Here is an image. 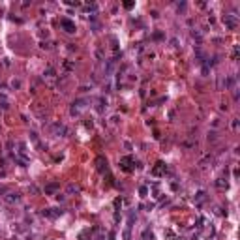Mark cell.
I'll use <instances>...</instances> for the list:
<instances>
[{"label":"cell","instance_id":"cell-18","mask_svg":"<svg viewBox=\"0 0 240 240\" xmlns=\"http://www.w3.org/2000/svg\"><path fill=\"white\" fill-rule=\"evenodd\" d=\"M143 238H145V240H152V233H148V231H145V235H143Z\"/></svg>","mask_w":240,"mask_h":240},{"label":"cell","instance_id":"cell-14","mask_svg":"<svg viewBox=\"0 0 240 240\" xmlns=\"http://www.w3.org/2000/svg\"><path fill=\"white\" fill-rule=\"evenodd\" d=\"M206 199V193L204 191H199L197 195H195V201H197V203H201V201H204Z\"/></svg>","mask_w":240,"mask_h":240},{"label":"cell","instance_id":"cell-3","mask_svg":"<svg viewBox=\"0 0 240 240\" xmlns=\"http://www.w3.org/2000/svg\"><path fill=\"white\" fill-rule=\"evenodd\" d=\"M223 23H225V26H227L229 30H235L236 25H238L236 15H225V17H223Z\"/></svg>","mask_w":240,"mask_h":240},{"label":"cell","instance_id":"cell-11","mask_svg":"<svg viewBox=\"0 0 240 240\" xmlns=\"http://www.w3.org/2000/svg\"><path fill=\"white\" fill-rule=\"evenodd\" d=\"M58 190V184L57 182H53V184H49V186H45V193H54Z\"/></svg>","mask_w":240,"mask_h":240},{"label":"cell","instance_id":"cell-15","mask_svg":"<svg viewBox=\"0 0 240 240\" xmlns=\"http://www.w3.org/2000/svg\"><path fill=\"white\" fill-rule=\"evenodd\" d=\"M19 154H21V156H25V154H26V146H25V143H19Z\"/></svg>","mask_w":240,"mask_h":240},{"label":"cell","instance_id":"cell-12","mask_svg":"<svg viewBox=\"0 0 240 240\" xmlns=\"http://www.w3.org/2000/svg\"><path fill=\"white\" fill-rule=\"evenodd\" d=\"M79 186L77 184H68V193H79Z\"/></svg>","mask_w":240,"mask_h":240},{"label":"cell","instance_id":"cell-19","mask_svg":"<svg viewBox=\"0 0 240 240\" xmlns=\"http://www.w3.org/2000/svg\"><path fill=\"white\" fill-rule=\"evenodd\" d=\"M223 81H225L223 77H220V79H218V88H223Z\"/></svg>","mask_w":240,"mask_h":240},{"label":"cell","instance_id":"cell-8","mask_svg":"<svg viewBox=\"0 0 240 240\" xmlns=\"http://www.w3.org/2000/svg\"><path fill=\"white\" fill-rule=\"evenodd\" d=\"M129 163H133V158H122L120 159V167H122L124 171H132V167H129Z\"/></svg>","mask_w":240,"mask_h":240},{"label":"cell","instance_id":"cell-7","mask_svg":"<svg viewBox=\"0 0 240 240\" xmlns=\"http://www.w3.org/2000/svg\"><path fill=\"white\" fill-rule=\"evenodd\" d=\"M60 214H62V210H54V208H45V210H41V216L51 218V220H54V218H58Z\"/></svg>","mask_w":240,"mask_h":240},{"label":"cell","instance_id":"cell-1","mask_svg":"<svg viewBox=\"0 0 240 240\" xmlns=\"http://www.w3.org/2000/svg\"><path fill=\"white\" fill-rule=\"evenodd\" d=\"M51 132L54 135H64V133H68V129L62 122H54V124H51Z\"/></svg>","mask_w":240,"mask_h":240},{"label":"cell","instance_id":"cell-16","mask_svg":"<svg viewBox=\"0 0 240 240\" xmlns=\"http://www.w3.org/2000/svg\"><path fill=\"white\" fill-rule=\"evenodd\" d=\"M12 88H13V90L21 88V81H19V79H13V81H12Z\"/></svg>","mask_w":240,"mask_h":240},{"label":"cell","instance_id":"cell-10","mask_svg":"<svg viewBox=\"0 0 240 240\" xmlns=\"http://www.w3.org/2000/svg\"><path fill=\"white\" fill-rule=\"evenodd\" d=\"M96 163H98V169H100V173H103V171H107V159L105 158H98L96 159Z\"/></svg>","mask_w":240,"mask_h":240},{"label":"cell","instance_id":"cell-5","mask_svg":"<svg viewBox=\"0 0 240 240\" xmlns=\"http://www.w3.org/2000/svg\"><path fill=\"white\" fill-rule=\"evenodd\" d=\"M165 171H167L165 163H163V161H158V163H156V167L152 169V174H154V177H161V174H165Z\"/></svg>","mask_w":240,"mask_h":240},{"label":"cell","instance_id":"cell-2","mask_svg":"<svg viewBox=\"0 0 240 240\" xmlns=\"http://www.w3.org/2000/svg\"><path fill=\"white\" fill-rule=\"evenodd\" d=\"M84 107H86V101H83V100H79V101H73V103H71V111H70V113H71L73 116H77V115L83 111Z\"/></svg>","mask_w":240,"mask_h":240},{"label":"cell","instance_id":"cell-4","mask_svg":"<svg viewBox=\"0 0 240 240\" xmlns=\"http://www.w3.org/2000/svg\"><path fill=\"white\" fill-rule=\"evenodd\" d=\"M60 26H62L64 30H66L68 34H73V32H75V23H71V21H70V19H66V17L60 19Z\"/></svg>","mask_w":240,"mask_h":240},{"label":"cell","instance_id":"cell-13","mask_svg":"<svg viewBox=\"0 0 240 240\" xmlns=\"http://www.w3.org/2000/svg\"><path fill=\"white\" fill-rule=\"evenodd\" d=\"M216 186H218V188H221V190H223V188H227L225 178H218V180H216Z\"/></svg>","mask_w":240,"mask_h":240},{"label":"cell","instance_id":"cell-6","mask_svg":"<svg viewBox=\"0 0 240 240\" xmlns=\"http://www.w3.org/2000/svg\"><path fill=\"white\" fill-rule=\"evenodd\" d=\"M19 199H21V195H19V193H13V191H8V193L4 195V201H6V203H9V204L19 203Z\"/></svg>","mask_w":240,"mask_h":240},{"label":"cell","instance_id":"cell-17","mask_svg":"<svg viewBox=\"0 0 240 240\" xmlns=\"http://www.w3.org/2000/svg\"><path fill=\"white\" fill-rule=\"evenodd\" d=\"M216 139H218V133L216 132H210L208 133V141H216Z\"/></svg>","mask_w":240,"mask_h":240},{"label":"cell","instance_id":"cell-9","mask_svg":"<svg viewBox=\"0 0 240 240\" xmlns=\"http://www.w3.org/2000/svg\"><path fill=\"white\" fill-rule=\"evenodd\" d=\"M43 77H45V81H54L57 79V71H54L53 68H47L45 73H43Z\"/></svg>","mask_w":240,"mask_h":240}]
</instances>
